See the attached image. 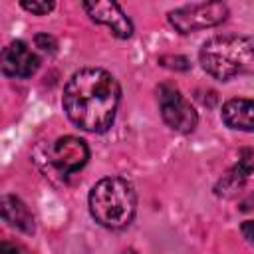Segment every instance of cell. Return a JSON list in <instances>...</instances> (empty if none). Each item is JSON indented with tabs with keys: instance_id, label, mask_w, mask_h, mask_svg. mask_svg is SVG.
<instances>
[{
	"instance_id": "cell-1",
	"label": "cell",
	"mask_w": 254,
	"mask_h": 254,
	"mask_svg": "<svg viewBox=\"0 0 254 254\" xmlns=\"http://www.w3.org/2000/svg\"><path fill=\"white\" fill-rule=\"evenodd\" d=\"M121 99L117 79L101 67L75 71L64 89V109L83 131L103 133L111 127Z\"/></svg>"
},
{
	"instance_id": "cell-2",
	"label": "cell",
	"mask_w": 254,
	"mask_h": 254,
	"mask_svg": "<svg viewBox=\"0 0 254 254\" xmlns=\"http://www.w3.org/2000/svg\"><path fill=\"white\" fill-rule=\"evenodd\" d=\"M206 73L220 81L236 75H254V38L222 34L206 40L198 52Z\"/></svg>"
},
{
	"instance_id": "cell-3",
	"label": "cell",
	"mask_w": 254,
	"mask_h": 254,
	"mask_svg": "<svg viewBox=\"0 0 254 254\" xmlns=\"http://www.w3.org/2000/svg\"><path fill=\"white\" fill-rule=\"evenodd\" d=\"M135 190L121 177H107L95 183L89 192V212L105 228H125L135 216Z\"/></svg>"
},
{
	"instance_id": "cell-4",
	"label": "cell",
	"mask_w": 254,
	"mask_h": 254,
	"mask_svg": "<svg viewBox=\"0 0 254 254\" xmlns=\"http://www.w3.org/2000/svg\"><path fill=\"white\" fill-rule=\"evenodd\" d=\"M228 8L222 2H204V4H190L169 12L171 26L181 34H190L196 30L218 26L226 20Z\"/></svg>"
},
{
	"instance_id": "cell-5",
	"label": "cell",
	"mask_w": 254,
	"mask_h": 254,
	"mask_svg": "<svg viewBox=\"0 0 254 254\" xmlns=\"http://www.w3.org/2000/svg\"><path fill=\"white\" fill-rule=\"evenodd\" d=\"M159 105H161V115L163 121L179 131V133H190L196 127L198 115L194 107L181 95V91L173 85H161L159 87Z\"/></svg>"
},
{
	"instance_id": "cell-6",
	"label": "cell",
	"mask_w": 254,
	"mask_h": 254,
	"mask_svg": "<svg viewBox=\"0 0 254 254\" xmlns=\"http://www.w3.org/2000/svg\"><path fill=\"white\" fill-rule=\"evenodd\" d=\"M46 159H48V165L60 173V175H71V173H77L89 159V149L85 145L83 139L79 137H60L56 139L48 151H46Z\"/></svg>"
},
{
	"instance_id": "cell-7",
	"label": "cell",
	"mask_w": 254,
	"mask_h": 254,
	"mask_svg": "<svg viewBox=\"0 0 254 254\" xmlns=\"http://www.w3.org/2000/svg\"><path fill=\"white\" fill-rule=\"evenodd\" d=\"M85 12L91 16L93 22L107 26L113 36L117 38H129L133 34V24L131 20L125 16V12L121 10L119 4L115 2H103V0H95V2H83Z\"/></svg>"
},
{
	"instance_id": "cell-8",
	"label": "cell",
	"mask_w": 254,
	"mask_h": 254,
	"mask_svg": "<svg viewBox=\"0 0 254 254\" xmlns=\"http://www.w3.org/2000/svg\"><path fill=\"white\" fill-rule=\"evenodd\" d=\"M40 67L38 56L24 44L22 40H16L8 44L2 52V71L10 77H30Z\"/></svg>"
},
{
	"instance_id": "cell-9",
	"label": "cell",
	"mask_w": 254,
	"mask_h": 254,
	"mask_svg": "<svg viewBox=\"0 0 254 254\" xmlns=\"http://www.w3.org/2000/svg\"><path fill=\"white\" fill-rule=\"evenodd\" d=\"M222 121L230 129L238 131H254V99L236 97L224 103Z\"/></svg>"
},
{
	"instance_id": "cell-10",
	"label": "cell",
	"mask_w": 254,
	"mask_h": 254,
	"mask_svg": "<svg viewBox=\"0 0 254 254\" xmlns=\"http://www.w3.org/2000/svg\"><path fill=\"white\" fill-rule=\"evenodd\" d=\"M2 218L22 230V232H34V216L30 214L28 206L18 198V196H12V194H4L2 196Z\"/></svg>"
},
{
	"instance_id": "cell-11",
	"label": "cell",
	"mask_w": 254,
	"mask_h": 254,
	"mask_svg": "<svg viewBox=\"0 0 254 254\" xmlns=\"http://www.w3.org/2000/svg\"><path fill=\"white\" fill-rule=\"evenodd\" d=\"M252 171H254V149L244 147V149L240 151V155H238V163H236L234 169L228 173V181L240 183V181H244Z\"/></svg>"
},
{
	"instance_id": "cell-12",
	"label": "cell",
	"mask_w": 254,
	"mask_h": 254,
	"mask_svg": "<svg viewBox=\"0 0 254 254\" xmlns=\"http://www.w3.org/2000/svg\"><path fill=\"white\" fill-rule=\"evenodd\" d=\"M22 8L24 10H28V12H32V14H38V16H44V14H48L52 8H54V2H48V0H32V2H28V0H24L22 2Z\"/></svg>"
},
{
	"instance_id": "cell-13",
	"label": "cell",
	"mask_w": 254,
	"mask_h": 254,
	"mask_svg": "<svg viewBox=\"0 0 254 254\" xmlns=\"http://www.w3.org/2000/svg\"><path fill=\"white\" fill-rule=\"evenodd\" d=\"M36 46L40 48V50H44V52H56V40L52 38V36H48V34H38L36 36Z\"/></svg>"
},
{
	"instance_id": "cell-14",
	"label": "cell",
	"mask_w": 254,
	"mask_h": 254,
	"mask_svg": "<svg viewBox=\"0 0 254 254\" xmlns=\"http://www.w3.org/2000/svg\"><path fill=\"white\" fill-rule=\"evenodd\" d=\"M242 234L250 244H254V220H246L242 224Z\"/></svg>"
},
{
	"instance_id": "cell-15",
	"label": "cell",
	"mask_w": 254,
	"mask_h": 254,
	"mask_svg": "<svg viewBox=\"0 0 254 254\" xmlns=\"http://www.w3.org/2000/svg\"><path fill=\"white\" fill-rule=\"evenodd\" d=\"M0 254H20V252H18L16 246H12L10 242H2V244H0Z\"/></svg>"
},
{
	"instance_id": "cell-16",
	"label": "cell",
	"mask_w": 254,
	"mask_h": 254,
	"mask_svg": "<svg viewBox=\"0 0 254 254\" xmlns=\"http://www.w3.org/2000/svg\"><path fill=\"white\" fill-rule=\"evenodd\" d=\"M121 254H137L135 250H125V252H121Z\"/></svg>"
}]
</instances>
